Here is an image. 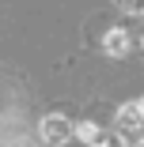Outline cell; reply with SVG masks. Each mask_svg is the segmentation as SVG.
Here are the masks:
<instances>
[{"instance_id":"6da1fadb","label":"cell","mask_w":144,"mask_h":147,"mask_svg":"<svg viewBox=\"0 0 144 147\" xmlns=\"http://www.w3.org/2000/svg\"><path fill=\"white\" fill-rule=\"evenodd\" d=\"M42 136H46L49 147L65 143V140L72 136V121H68V117H46V121H42Z\"/></svg>"},{"instance_id":"7a4b0ae2","label":"cell","mask_w":144,"mask_h":147,"mask_svg":"<svg viewBox=\"0 0 144 147\" xmlns=\"http://www.w3.org/2000/svg\"><path fill=\"white\" fill-rule=\"evenodd\" d=\"M140 125H144V117H140L136 102H133V106H125V109L118 113V128H121V132H136Z\"/></svg>"},{"instance_id":"3957f363","label":"cell","mask_w":144,"mask_h":147,"mask_svg":"<svg viewBox=\"0 0 144 147\" xmlns=\"http://www.w3.org/2000/svg\"><path fill=\"white\" fill-rule=\"evenodd\" d=\"M102 45H106V53H114V57H121V53L129 49V34H125V30H106Z\"/></svg>"},{"instance_id":"277c9868","label":"cell","mask_w":144,"mask_h":147,"mask_svg":"<svg viewBox=\"0 0 144 147\" xmlns=\"http://www.w3.org/2000/svg\"><path fill=\"white\" fill-rule=\"evenodd\" d=\"M76 132H80V136H83V140H87V143H91V147H102V140H106V132H102V128H99V125H80V128H76Z\"/></svg>"},{"instance_id":"5b68a950","label":"cell","mask_w":144,"mask_h":147,"mask_svg":"<svg viewBox=\"0 0 144 147\" xmlns=\"http://www.w3.org/2000/svg\"><path fill=\"white\" fill-rule=\"evenodd\" d=\"M136 109H140V117H144V98H140V102H136Z\"/></svg>"},{"instance_id":"8992f818","label":"cell","mask_w":144,"mask_h":147,"mask_svg":"<svg viewBox=\"0 0 144 147\" xmlns=\"http://www.w3.org/2000/svg\"><path fill=\"white\" fill-rule=\"evenodd\" d=\"M136 147H144V143H136Z\"/></svg>"}]
</instances>
